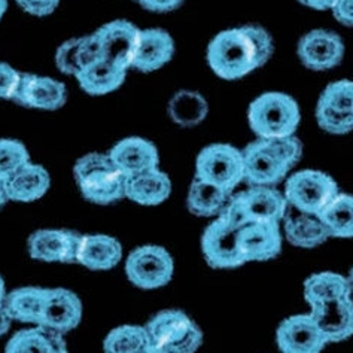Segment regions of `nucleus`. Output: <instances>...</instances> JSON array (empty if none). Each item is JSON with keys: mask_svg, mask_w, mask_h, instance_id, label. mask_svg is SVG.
<instances>
[{"mask_svg": "<svg viewBox=\"0 0 353 353\" xmlns=\"http://www.w3.org/2000/svg\"><path fill=\"white\" fill-rule=\"evenodd\" d=\"M316 121L321 128L331 134H347L353 132V115L340 112L321 100L316 106Z\"/></svg>", "mask_w": 353, "mask_h": 353, "instance_id": "nucleus-35", "label": "nucleus"}, {"mask_svg": "<svg viewBox=\"0 0 353 353\" xmlns=\"http://www.w3.org/2000/svg\"><path fill=\"white\" fill-rule=\"evenodd\" d=\"M139 3L152 12H170L179 8L183 0H139Z\"/></svg>", "mask_w": 353, "mask_h": 353, "instance_id": "nucleus-41", "label": "nucleus"}, {"mask_svg": "<svg viewBox=\"0 0 353 353\" xmlns=\"http://www.w3.org/2000/svg\"><path fill=\"white\" fill-rule=\"evenodd\" d=\"M82 312V301L75 292L66 288H48L38 327L64 336L81 323Z\"/></svg>", "mask_w": 353, "mask_h": 353, "instance_id": "nucleus-11", "label": "nucleus"}, {"mask_svg": "<svg viewBox=\"0 0 353 353\" xmlns=\"http://www.w3.org/2000/svg\"><path fill=\"white\" fill-rule=\"evenodd\" d=\"M12 100L30 109L57 110L66 103L68 90L63 82L54 78L21 73Z\"/></svg>", "mask_w": 353, "mask_h": 353, "instance_id": "nucleus-15", "label": "nucleus"}, {"mask_svg": "<svg viewBox=\"0 0 353 353\" xmlns=\"http://www.w3.org/2000/svg\"><path fill=\"white\" fill-rule=\"evenodd\" d=\"M240 249L245 263L268 261L282 250V234L279 224L252 222L240 231Z\"/></svg>", "mask_w": 353, "mask_h": 353, "instance_id": "nucleus-19", "label": "nucleus"}, {"mask_svg": "<svg viewBox=\"0 0 353 353\" xmlns=\"http://www.w3.org/2000/svg\"><path fill=\"white\" fill-rule=\"evenodd\" d=\"M321 101L328 106L353 115V81H336L331 82L330 85L323 90L319 97Z\"/></svg>", "mask_w": 353, "mask_h": 353, "instance_id": "nucleus-37", "label": "nucleus"}, {"mask_svg": "<svg viewBox=\"0 0 353 353\" xmlns=\"http://www.w3.org/2000/svg\"><path fill=\"white\" fill-rule=\"evenodd\" d=\"M64 347L68 346L61 334L34 325L17 331L6 343L5 353H55Z\"/></svg>", "mask_w": 353, "mask_h": 353, "instance_id": "nucleus-28", "label": "nucleus"}, {"mask_svg": "<svg viewBox=\"0 0 353 353\" xmlns=\"http://www.w3.org/2000/svg\"><path fill=\"white\" fill-rule=\"evenodd\" d=\"M300 2L305 6L313 8V9H319V11H325V9H332L334 3L337 0H300Z\"/></svg>", "mask_w": 353, "mask_h": 353, "instance_id": "nucleus-42", "label": "nucleus"}, {"mask_svg": "<svg viewBox=\"0 0 353 353\" xmlns=\"http://www.w3.org/2000/svg\"><path fill=\"white\" fill-rule=\"evenodd\" d=\"M123 258V246L106 234H85L81 239L77 263L88 270L105 272L119 264Z\"/></svg>", "mask_w": 353, "mask_h": 353, "instance_id": "nucleus-22", "label": "nucleus"}, {"mask_svg": "<svg viewBox=\"0 0 353 353\" xmlns=\"http://www.w3.org/2000/svg\"><path fill=\"white\" fill-rule=\"evenodd\" d=\"M94 34L100 45L101 59L125 70L132 68L141 29L127 20H115L101 26Z\"/></svg>", "mask_w": 353, "mask_h": 353, "instance_id": "nucleus-10", "label": "nucleus"}, {"mask_svg": "<svg viewBox=\"0 0 353 353\" xmlns=\"http://www.w3.org/2000/svg\"><path fill=\"white\" fill-rule=\"evenodd\" d=\"M73 176L82 197L96 204H110L125 197L127 176L110 160L109 154L92 152L81 157Z\"/></svg>", "mask_w": 353, "mask_h": 353, "instance_id": "nucleus-2", "label": "nucleus"}, {"mask_svg": "<svg viewBox=\"0 0 353 353\" xmlns=\"http://www.w3.org/2000/svg\"><path fill=\"white\" fill-rule=\"evenodd\" d=\"M318 216L331 237H353V196L339 192Z\"/></svg>", "mask_w": 353, "mask_h": 353, "instance_id": "nucleus-32", "label": "nucleus"}, {"mask_svg": "<svg viewBox=\"0 0 353 353\" xmlns=\"http://www.w3.org/2000/svg\"><path fill=\"white\" fill-rule=\"evenodd\" d=\"M30 161V154L24 143L14 139H0V181L8 178Z\"/></svg>", "mask_w": 353, "mask_h": 353, "instance_id": "nucleus-34", "label": "nucleus"}, {"mask_svg": "<svg viewBox=\"0 0 353 353\" xmlns=\"http://www.w3.org/2000/svg\"><path fill=\"white\" fill-rule=\"evenodd\" d=\"M196 178L231 194L245 181L243 152L228 143L206 146L197 157Z\"/></svg>", "mask_w": 353, "mask_h": 353, "instance_id": "nucleus-5", "label": "nucleus"}, {"mask_svg": "<svg viewBox=\"0 0 353 353\" xmlns=\"http://www.w3.org/2000/svg\"><path fill=\"white\" fill-rule=\"evenodd\" d=\"M230 197V192L218 188L216 185L196 178L188 191L187 206L197 216H219Z\"/></svg>", "mask_w": 353, "mask_h": 353, "instance_id": "nucleus-30", "label": "nucleus"}, {"mask_svg": "<svg viewBox=\"0 0 353 353\" xmlns=\"http://www.w3.org/2000/svg\"><path fill=\"white\" fill-rule=\"evenodd\" d=\"M151 346L164 353H197L203 332L187 313L163 310L145 325Z\"/></svg>", "mask_w": 353, "mask_h": 353, "instance_id": "nucleus-4", "label": "nucleus"}, {"mask_svg": "<svg viewBox=\"0 0 353 353\" xmlns=\"http://www.w3.org/2000/svg\"><path fill=\"white\" fill-rule=\"evenodd\" d=\"M347 296H352V290L347 277L341 274L322 272L312 274L304 282V299L310 307L314 304L347 299Z\"/></svg>", "mask_w": 353, "mask_h": 353, "instance_id": "nucleus-29", "label": "nucleus"}, {"mask_svg": "<svg viewBox=\"0 0 353 353\" xmlns=\"http://www.w3.org/2000/svg\"><path fill=\"white\" fill-rule=\"evenodd\" d=\"M274 43L259 26H241L216 34L208 46V63L222 79H240L272 59Z\"/></svg>", "mask_w": 353, "mask_h": 353, "instance_id": "nucleus-1", "label": "nucleus"}, {"mask_svg": "<svg viewBox=\"0 0 353 353\" xmlns=\"http://www.w3.org/2000/svg\"><path fill=\"white\" fill-rule=\"evenodd\" d=\"M27 14L34 17H46L57 9L60 0H17Z\"/></svg>", "mask_w": 353, "mask_h": 353, "instance_id": "nucleus-39", "label": "nucleus"}, {"mask_svg": "<svg viewBox=\"0 0 353 353\" xmlns=\"http://www.w3.org/2000/svg\"><path fill=\"white\" fill-rule=\"evenodd\" d=\"M20 78V72L9 66L8 63L0 61V99H14Z\"/></svg>", "mask_w": 353, "mask_h": 353, "instance_id": "nucleus-38", "label": "nucleus"}, {"mask_svg": "<svg viewBox=\"0 0 353 353\" xmlns=\"http://www.w3.org/2000/svg\"><path fill=\"white\" fill-rule=\"evenodd\" d=\"M249 124L258 139L291 136L300 124V108L285 92H264L249 106Z\"/></svg>", "mask_w": 353, "mask_h": 353, "instance_id": "nucleus-3", "label": "nucleus"}, {"mask_svg": "<svg viewBox=\"0 0 353 353\" xmlns=\"http://www.w3.org/2000/svg\"><path fill=\"white\" fill-rule=\"evenodd\" d=\"M137 2H139V0H137Z\"/></svg>", "mask_w": 353, "mask_h": 353, "instance_id": "nucleus-50", "label": "nucleus"}, {"mask_svg": "<svg viewBox=\"0 0 353 353\" xmlns=\"http://www.w3.org/2000/svg\"><path fill=\"white\" fill-rule=\"evenodd\" d=\"M340 191L336 181L321 170L296 172L285 185V199L292 209L319 215Z\"/></svg>", "mask_w": 353, "mask_h": 353, "instance_id": "nucleus-6", "label": "nucleus"}, {"mask_svg": "<svg viewBox=\"0 0 353 353\" xmlns=\"http://www.w3.org/2000/svg\"><path fill=\"white\" fill-rule=\"evenodd\" d=\"M3 185L8 200L32 203L42 199L48 192L51 178L43 165L29 161L20 167L11 178H8Z\"/></svg>", "mask_w": 353, "mask_h": 353, "instance_id": "nucleus-21", "label": "nucleus"}, {"mask_svg": "<svg viewBox=\"0 0 353 353\" xmlns=\"http://www.w3.org/2000/svg\"><path fill=\"white\" fill-rule=\"evenodd\" d=\"M12 319L9 318L6 310L3 309V305H0V337H3L5 334L11 328Z\"/></svg>", "mask_w": 353, "mask_h": 353, "instance_id": "nucleus-43", "label": "nucleus"}, {"mask_svg": "<svg viewBox=\"0 0 353 353\" xmlns=\"http://www.w3.org/2000/svg\"><path fill=\"white\" fill-rule=\"evenodd\" d=\"M347 282H349L350 290H352V292H353V267H352V270H350V273H349V276H347Z\"/></svg>", "mask_w": 353, "mask_h": 353, "instance_id": "nucleus-47", "label": "nucleus"}, {"mask_svg": "<svg viewBox=\"0 0 353 353\" xmlns=\"http://www.w3.org/2000/svg\"><path fill=\"white\" fill-rule=\"evenodd\" d=\"M174 273L173 258L169 250L157 246L145 245L136 248L127 256L125 274L128 281L142 290H157L172 281Z\"/></svg>", "mask_w": 353, "mask_h": 353, "instance_id": "nucleus-8", "label": "nucleus"}, {"mask_svg": "<svg viewBox=\"0 0 353 353\" xmlns=\"http://www.w3.org/2000/svg\"><path fill=\"white\" fill-rule=\"evenodd\" d=\"M331 11L341 24L353 27V0H337Z\"/></svg>", "mask_w": 353, "mask_h": 353, "instance_id": "nucleus-40", "label": "nucleus"}, {"mask_svg": "<svg viewBox=\"0 0 353 353\" xmlns=\"http://www.w3.org/2000/svg\"><path fill=\"white\" fill-rule=\"evenodd\" d=\"M172 181L163 170L152 169L127 179L125 197L142 206H157L169 199Z\"/></svg>", "mask_w": 353, "mask_h": 353, "instance_id": "nucleus-24", "label": "nucleus"}, {"mask_svg": "<svg viewBox=\"0 0 353 353\" xmlns=\"http://www.w3.org/2000/svg\"><path fill=\"white\" fill-rule=\"evenodd\" d=\"M6 286H5V281L3 277L0 276V305H3V301H5V296H6Z\"/></svg>", "mask_w": 353, "mask_h": 353, "instance_id": "nucleus-44", "label": "nucleus"}, {"mask_svg": "<svg viewBox=\"0 0 353 353\" xmlns=\"http://www.w3.org/2000/svg\"><path fill=\"white\" fill-rule=\"evenodd\" d=\"M55 353H69V350H68V347H64V349H60L59 352H55Z\"/></svg>", "mask_w": 353, "mask_h": 353, "instance_id": "nucleus-49", "label": "nucleus"}, {"mask_svg": "<svg viewBox=\"0 0 353 353\" xmlns=\"http://www.w3.org/2000/svg\"><path fill=\"white\" fill-rule=\"evenodd\" d=\"M48 288L23 286L8 292L3 301V309L9 318L21 323L38 325Z\"/></svg>", "mask_w": 353, "mask_h": 353, "instance_id": "nucleus-26", "label": "nucleus"}, {"mask_svg": "<svg viewBox=\"0 0 353 353\" xmlns=\"http://www.w3.org/2000/svg\"><path fill=\"white\" fill-rule=\"evenodd\" d=\"M261 141H264L268 150H270L290 170L300 161V158L303 155V143L295 134L261 139Z\"/></svg>", "mask_w": 353, "mask_h": 353, "instance_id": "nucleus-36", "label": "nucleus"}, {"mask_svg": "<svg viewBox=\"0 0 353 353\" xmlns=\"http://www.w3.org/2000/svg\"><path fill=\"white\" fill-rule=\"evenodd\" d=\"M209 114V105L200 92L182 90L172 97L169 115L174 124L181 127H194L203 123Z\"/></svg>", "mask_w": 353, "mask_h": 353, "instance_id": "nucleus-31", "label": "nucleus"}, {"mask_svg": "<svg viewBox=\"0 0 353 353\" xmlns=\"http://www.w3.org/2000/svg\"><path fill=\"white\" fill-rule=\"evenodd\" d=\"M6 201H8V197H6V192H5V185H3L2 181H0V208H3Z\"/></svg>", "mask_w": 353, "mask_h": 353, "instance_id": "nucleus-45", "label": "nucleus"}, {"mask_svg": "<svg viewBox=\"0 0 353 353\" xmlns=\"http://www.w3.org/2000/svg\"><path fill=\"white\" fill-rule=\"evenodd\" d=\"M243 152L245 181L252 187H273L290 172V169L268 150L261 139L249 143Z\"/></svg>", "mask_w": 353, "mask_h": 353, "instance_id": "nucleus-16", "label": "nucleus"}, {"mask_svg": "<svg viewBox=\"0 0 353 353\" xmlns=\"http://www.w3.org/2000/svg\"><path fill=\"white\" fill-rule=\"evenodd\" d=\"M299 57L312 70H330L339 66L345 55V43L331 30H312L299 42Z\"/></svg>", "mask_w": 353, "mask_h": 353, "instance_id": "nucleus-14", "label": "nucleus"}, {"mask_svg": "<svg viewBox=\"0 0 353 353\" xmlns=\"http://www.w3.org/2000/svg\"><path fill=\"white\" fill-rule=\"evenodd\" d=\"M100 59V45L96 34L92 33L90 36L73 38L61 43L57 54H55V64H57V69L64 75L78 78L83 69Z\"/></svg>", "mask_w": 353, "mask_h": 353, "instance_id": "nucleus-23", "label": "nucleus"}, {"mask_svg": "<svg viewBox=\"0 0 353 353\" xmlns=\"http://www.w3.org/2000/svg\"><path fill=\"white\" fill-rule=\"evenodd\" d=\"M283 222L285 236L294 246L312 249L325 243L331 237L318 215H310V213H303L294 209L292 215H288L286 212Z\"/></svg>", "mask_w": 353, "mask_h": 353, "instance_id": "nucleus-25", "label": "nucleus"}, {"mask_svg": "<svg viewBox=\"0 0 353 353\" xmlns=\"http://www.w3.org/2000/svg\"><path fill=\"white\" fill-rule=\"evenodd\" d=\"M245 225L219 215L204 230L203 255L213 268H236L246 264L240 249V231Z\"/></svg>", "mask_w": 353, "mask_h": 353, "instance_id": "nucleus-7", "label": "nucleus"}, {"mask_svg": "<svg viewBox=\"0 0 353 353\" xmlns=\"http://www.w3.org/2000/svg\"><path fill=\"white\" fill-rule=\"evenodd\" d=\"M109 157L127 178L160 167V155L155 145L142 137L123 139L110 150Z\"/></svg>", "mask_w": 353, "mask_h": 353, "instance_id": "nucleus-18", "label": "nucleus"}, {"mask_svg": "<svg viewBox=\"0 0 353 353\" xmlns=\"http://www.w3.org/2000/svg\"><path fill=\"white\" fill-rule=\"evenodd\" d=\"M127 70L105 59L90 64L78 75L81 88L91 96H103L118 90L125 81Z\"/></svg>", "mask_w": 353, "mask_h": 353, "instance_id": "nucleus-27", "label": "nucleus"}, {"mask_svg": "<svg viewBox=\"0 0 353 353\" xmlns=\"http://www.w3.org/2000/svg\"><path fill=\"white\" fill-rule=\"evenodd\" d=\"M276 341L282 353H321L328 345L309 313L286 318L279 325Z\"/></svg>", "mask_w": 353, "mask_h": 353, "instance_id": "nucleus-13", "label": "nucleus"}, {"mask_svg": "<svg viewBox=\"0 0 353 353\" xmlns=\"http://www.w3.org/2000/svg\"><path fill=\"white\" fill-rule=\"evenodd\" d=\"M143 353H164V352H161V350H158V349H155V347H148Z\"/></svg>", "mask_w": 353, "mask_h": 353, "instance_id": "nucleus-48", "label": "nucleus"}, {"mask_svg": "<svg viewBox=\"0 0 353 353\" xmlns=\"http://www.w3.org/2000/svg\"><path fill=\"white\" fill-rule=\"evenodd\" d=\"M82 234L66 228L38 230L27 240L29 255L42 263H77Z\"/></svg>", "mask_w": 353, "mask_h": 353, "instance_id": "nucleus-9", "label": "nucleus"}, {"mask_svg": "<svg viewBox=\"0 0 353 353\" xmlns=\"http://www.w3.org/2000/svg\"><path fill=\"white\" fill-rule=\"evenodd\" d=\"M148 347H151V340L141 325H121L103 341L105 353H143Z\"/></svg>", "mask_w": 353, "mask_h": 353, "instance_id": "nucleus-33", "label": "nucleus"}, {"mask_svg": "<svg viewBox=\"0 0 353 353\" xmlns=\"http://www.w3.org/2000/svg\"><path fill=\"white\" fill-rule=\"evenodd\" d=\"M173 54L174 42L169 33L163 29H145L141 30L132 68L150 73L165 66Z\"/></svg>", "mask_w": 353, "mask_h": 353, "instance_id": "nucleus-20", "label": "nucleus"}, {"mask_svg": "<svg viewBox=\"0 0 353 353\" xmlns=\"http://www.w3.org/2000/svg\"><path fill=\"white\" fill-rule=\"evenodd\" d=\"M243 215L246 224L252 222H268L279 224L288 212V201L283 194L273 187H250L233 196Z\"/></svg>", "mask_w": 353, "mask_h": 353, "instance_id": "nucleus-12", "label": "nucleus"}, {"mask_svg": "<svg viewBox=\"0 0 353 353\" xmlns=\"http://www.w3.org/2000/svg\"><path fill=\"white\" fill-rule=\"evenodd\" d=\"M309 314L328 343L345 341L353 336L352 296L314 304Z\"/></svg>", "mask_w": 353, "mask_h": 353, "instance_id": "nucleus-17", "label": "nucleus"}, {"mask_svg": "<svg viewBox=\"0 0 353 353\" xmlns=\"http://www.w3.org/2000/svg\"><path fill=\"white\" fill-rule=\"evenodd\" d=\"M6 9H8V0H0V21H2Z\"/></svg>", "mask_w": 353, "mask_h": 353, "instance_id": "nucleus-46", "label": "nucleus"}]
</instances>
